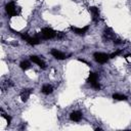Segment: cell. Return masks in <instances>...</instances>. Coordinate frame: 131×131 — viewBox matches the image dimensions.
<instances>
[{
	"label": "cell",
	"instance_id": "5b68a950",
	"mask_svg": "<svg viewBox=\"0 0 131 131\" xmlns=\"http://www.w3.org/2000/svg\"><path fill=\"white\" fill-rule=\"evenodd\" d=\"M50 53H51V55L54 57V58H56V59H66L67 58V55L64 54V53H62L61 51H59V50H57V49H52L51 51H50Z\"/></svg>",
	"mask_w": 131,
	"mask_h": 131
},
{
	"label": "cell",
	"instance_id": "52a82bcc",
	"mask_svg": "<svg viewBox=\"0 0 131 131\" xmlns=\"http://www.w3.org/2000/svg\"><path fill=\"white\" fill-rule=\"evenodd\" d=\"M71 30L74 31V33L78 34V35H84L87 31H88V27H84V28H77V27H71Z\"/></svg>",
	"mask_w": 131,
	"mask_h": 131
},
{
	"label": "cell",
	"instance_id": "277c9868",
	"mask_svg": "<svg viewBox=\"0 0 131 131\" xmlns=\"http://www.w3.org/2000/svg\"><path fill=\"white\" fill-rule=\"evenodd\" d=\"M5 9H6V12H7L9 15H11V16L17 15L16 8H15V5H14V3H13V2L8 3V4L6 5V7H5Z\"/></svg>",
	"mask_w": 131,
	"mask_h": 131
},
{
	"label": "cell",
	"instance_id": "9a60e30c",
	"mask_svg": "<svg viewBox=\"0 0 131 131\" xmlns=\"http://www.w3.org/2000/svg\"><path fill=\"white\" fill-rule=\"evenodd\" d=\"M91 86H92L94 89H96V90H99V89H100V85L98 84V82H94V83H92Z\"/></svg>",
	"mask_w": 131,
	"mask_h": 131
},
{
	"label": "cell",
	"instance_id": "ba28073f",
	"mask_svg": "<svg viewBox=\"0 0 131 131\" xmlns=\"http://www.w3.org/2000/svg\"><path fill=\"white\" fill-rule=\"evenodd\" d=\"M70 118H71V120L74 121V122H79V121L82 119V114H81L80 112L76 111V112H73V113L70 115Z\"/></svg>",
	"mask_w": 131,
	"mask_h": 131
},
{
	"label": "cell",
	"instance_id": "6da1fadb",
	"mask_svg": "<svg viewBox=\"0 0 131 131\" xmlns=\"http://www.w3.org/2000/svg\"><path fill=\"white\" fill-rule=\"evenodd\" d=\"M93 56H94V59L99 63H105L110 58V56L107 54L102 53V52H95L93 54Z\"/></svg>",
	"mask_w": 131,
	"mask_h": 131
},
{
	"label": "cell",
	"instance_id": "7a4b0ae2",
	"mask_svg": "<svg viewBox=\"0 0 131 131\" xmlns=\"http://www.w3.org/2000/svg\"><path fill=\"white\" fill-rule=\"evenodd\" d=\"M41 34H42L43 38H45V39H52V38H54V37L57 35V34H56L52 29H50V28H44V29H42Z\"/></svg>",
	"mask_w": 131,
	"mask_h": 131
},
{
	"label": "cell",
	"instance_id": "4fadbf2b",
	"mask_svg": "<svg viewBox=\"0 0 131 131\" xmlns=\"http://www.w3.org/2000/svg\"><path fill=\"white\" fill-rule=\"evenodd\" d=\"M113 98L114 99H117V100H126L127 97L125 95H122V94H118V93H115L113 95Z\"/></svg>",
	"mask_w": 131,
	"mask_h": 131
},
{
	"label": "cell",
	"instance_id": "8fae6325",
	"mask_svg": "<svg viewBox=\"0 0 131 131\" xmlns=\"http://www.w3.org/2000/svg\"><path fill=\"white\" fill-rule=\"evenodd\" d=\"M97 78H98L97 74H95V73H90V74H89V77H88V79H87V82L90 83V84H92V83H94V82H97Z\"/></svg>",
	"mask_w": 131,
	"mask_h": 131
},
{
	"label": "cell",
	"instance_id": "e0dca14e",
	"mask_svg": "<svg viewBox=\"0 0 131 131\" xmlns=\"http://www.w3.org/2000/svg\"><path fill=\"white\" fill-rule=\"evenodd\" d=\"M114 42H115L116 44H121V43H122V42H121V40H116V41H114Z\"/></svg>",
	"mask_w": 131,
	"mask_h": 131
},
{
	"label": "cell",
	"instance_id": "3957f363",
	"mask_svg": "<svg viewBox=\"0 0 131 131\" xmlns=\"http://www.w3.org/2000/svg\"><path fill=\"white\" fill-rule=\"evenodd\" d=\"M21 38L25 39V40H26L29 44H31V45H37V44L40 43V40H39L38 38L30 37V36H28L27 34H21Z\"/></svg>",
	"mask_w": 131,
	"mask_h": 131
},
{
	"label": "cell",
	"instance_id": "30bf717a",
	"mask_svg": "<svg viewBox=\"0 0 131 131\" xmlns=\"http://www.w3.org/2000/svg\"><path fill=\"white\" fill-rule=\"evenodd\" d=\"M31 89H25L21 93H20V98H21V100L23 101H27L28 100V98H29V96H30V94H31Z\"/></svg>",
	"mask_w": 131,
	"mask_h": 131
},
{
	"label": "cell",
	"instance_id": "7c38bea8",
	"mask_svg": "<svg viewBox=\"0 0 131 131\" xmlns=\"http://www.w3.org/2000/svg\"><path fill=\"white\" fill-rule=\"evenodd\" d=\"M52 91H53V88L49 84H46V85H44L42 87V92L44 94H50V93H52Z\"/></svg>",
	"mask_w": 131,
	"mask_h": 131
},
{
	"label": "cell",
	"instance_id": "8992f818",
	"mask_svg": "<svg viewBox=\"0 0 131 131\" xmlns=\"http://www.w3.org/2000/svg\"><path fill=\"white\" fill-rule=\"evenodd\" d=\"M31 60H32L33 62L37 63V64H38L40 68H42V69H45V68H46L45 62H44L41 58H39L38 56H36V55H32V56H31Z\"/></svg>",
	"mask_w": 131,
	"mask_h": 131
},
{
	"label": "cell",
	"instance_id": "2e32d148",
	"mask_svg": "<svg viewBox=\"0 0 131 131\" xmlns=\"http://www.w3.org/2000/svg\"><path fill=\"white\" fill-rule=\"evenodd\" d=\"M121 53V51H117V52H114V53H112L111 55H110V58H114V57H116L118 54H120Z\"/></svg>",
	"mask_w": 131,
	"mask_h": 131
},
{
	"label": "cell",
	"instance_id": "5bb4252c",
	"mask_svg": "<svg viewBox=\"0 0 131 131\" xmlns=\"http://www.w3.org/2000/svg\"><path fill=\"white\" fill-rule=\"evenodd\" d=\"M19 67H20L23 70H28V69L30 68V62H28V61H21V62L19 63Z\"/></svg>",
	"mask_w": 131,
	"mask_h": 131
},
{
	"label": "cell",
	"instance_id": "9c48e42d",
	"mask_svg": "<svg viewBox=\"0 0 131 131\" xmlns=\"http://www.w3.org/2000/svg\"><path fill=\"white\" fill-rule=\"evenodd\" d=\"M90 11H91V13H92V19H93L94 21H97L98 18H99V11H98V8L92 6V7H90Z\"/></svg>",
	"mask_w": 131,
	"mask_h": 131
}]
</instances>
